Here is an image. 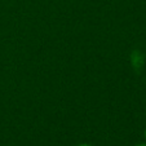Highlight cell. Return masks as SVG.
<instances>
[{
    "mask_svg": "<svg viewBox=\"0 0 146 146\" xmlns=\"http://www.w3.org/2000/svg\"><path fill=\"white\" fill-rule=\"evenodd\" d=\"M78 146H91L89 143H80V145H78Z\"/></svg>",
    "mask_w": 146,
    "mask_h": 146,
    "instance_id": "1",
    "label": "cell"
},
{
    "mask_svg": "<svg viewBox=\"0 0 146 146\" xmlns=\"http://www.w3.org/2000/svg\"><path fill=\"white\" fill-rule=\"evenodd\" d=\"M136 146H146V143H140V145H136Z\"/></svg>",
    "mask_w": 146,
    "mask_h": 146,
    "instance_id": "2",
    "label": "cell"
},
{
    "mask_svg": "<svg viewBox=\"0 0 146 146\" xmlns=\"http://www.w3.org/2000/svg\"><path fill=\"white\" fill-rule=\"evenodd\" d=\"M143 136H145V140H146V129H145V133H143Z\"/></svg>",
    "mask_w": 146,
    "mask_h": 146,
    "instance_id": "3",
    "label": "cell"
}]
</instances>
